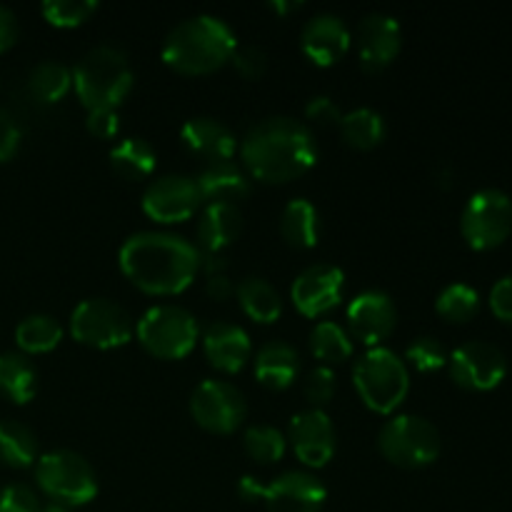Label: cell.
<instances>
[{
	"label": "cell",
	"mask_w": 512,
	"mask_h": 512,
	"mask_svg": "<svg viewBox=\"0 0 512 512\" xmlns=\"http://www.w3.org/2000/svg\"><path fill=\"white\" fill-rule=\"evenodd\" d=\"M435 310L450 323H468L480 310V295L473 285L453 283L440 290L438 300H435Z\"/></svg>",
	"instance_id": "cell-34"
},
{
	"label": "cell",
	"mask_w": 512,
	"mask_h": 512,
	"mask_svg": "<svg viewBox=\"0 0 512 512\" xmlns=\"http://www.w3.org/2000/svg\"><path fill=\"white\" fill-rule=\"evenodd\" d=\"M380 453L400 468H425L440 455V433L420 415H398L378 435Z\"/></svg>",
	"instance_id": "cell-8"
},
{
	"label": "cell",
	"mask_w": 512,
	"mask_h": 512,
	"mask_svg": "<svg viewBox=\"0 0 512 512\" xmlns=\"http://www.w3.org/2000/svg\"><path fill=\"white\" fill-rule=\"evenodd\" d=\"M490 310L495 313V318L512 323V273L503 275L490 290Z\"/></svg>",
	"instance_id": "cell-41"
},
{
	"label": "cell",
	"mask_w": 512,
	"mask_h": 512,
	"mask_svg": "<svg viewBox=\"0 0 512 512\" xmlns=\"http://www.w3.org/2000/svg\"><path fill=\"white\" fill-rule=\"evenodd\" d=\"M403 43V30L398 18L388 13H368L358 25V53L360 65L368 73L388 68L400 53Z\"/></svg>",
	"instance_id": "cell-18"
},
{
	"label": "cell",
	"mask_w": 512,
	"mask_h": 512,
	"mask_svg": "<svg viewBox=\"0 0 512 512\" xmlns=\"http://www.w3.org/2000/svg\"><path fill=\"white\" fill-rule=\"evenodd\" d=\"M230 60L238 68V73L248 80L263 78L265 70H268V53L260 45H238Z\"/></svg>",
	"instance_id": "cell-39"
},
{
	"label": "cell",
	"mask_w": 512,
	"mask_h": 512,
	"mask_svg": "<svg viewBox=\"0 0 512 512\" xmlns=\"http://www.w3.org/2000/svg\"><path fill=\"white\" fill-rule=\"evenodd\" d=\"M18 143H20L18 125H15V120L0 108V163L8 160L10 155L18 150Z\"/></svg>",
	"instance_id": "cell-44"
},
{
	"label": "cell",
	"mask_w": 512,
	"mask_h": 512,
	"mask_svg": "<svg viewBox=\"0 0 512 512\" xmlns=\"http://www.w3.org/2000/svg\"><path fill=\"white\" fill-rule=\"evenodd\" d=\"M288 440L293 453L308 468H323L335 455V428L325 410L310 408L293 415L288 428Z\"/></svg>",
	"instance_id": "cell-14"
},
{
	"label": "cell",
	"mask_w": 512,
	"mask_h": 512,
	"mask_svg": "<svg viewBox=\"0 0 512 512\" xmlns=\"http://www.w3.org/2000/svg\"><path fill=\"white\" fill-rule=\"evenodd\" d=\"M353 385L360 398L375 413H393L410 390L408 365L390 348H370L355 363Z\"/></svg>",
	"instance_id": "cell-5"
},
{
	"label": "cell",
	"mask_w": 512,
	"mask_h": 512,
	"mask_svg": "<svg viewBox=\"0 0 512 512\" xmlns=\"http://www.w3.org/2000/svg\"><path fill=\"white\" fill-rule=\"evenodd\" d=\"M285 445H288V438L273 425H250L245 433V450L250 458L263 465L278 463L285 455Z\"/></svg>",
	"instance_id": "cell-35"
},
{
	"label": "cell",
	"mask_w": 512,
	"mask_h": 512,
	"mask_svg": "<svg viewBox=\"0 0 512 512\" xmlns=\"http://www.w3.org/2000/svg\"><path fill=\"white\" fill-rule=\"evenodd\" d=\"M38 498L28 485H8L0 490V512H40Z\"/></svg>",
	"instance_id": "cell-40"
},
{
	"label": "cell",
	"mask_w": 512,
	"mask_h": 512,
	"mask_svg": "<svg viewBox=\"0 0 512 512\" xmlns=\"http://www.w3.org/2000/svg\"><path fill=\"white\" fill-rule=\"evenodd\" d=\"M460 230L470 248L493 250L512 233V200L505 190L483 188L470 195L460 215Z\"/></svg>",
	"instance_id": "cell-9"
},
{
	"label": "cell",
	"mask_w": 512,
	"mask_h": 512,
	"mask_svg": "<svg viewBox=\"0 0 512 512\" xmlns=\"http://www.w3.org/2000/svg\"><path fill=\"white\" fill-rule=\"evenodd\" d=\"M0 393L18 405L28 403L38 393V370L25 355H0Z\"/></svg>",
	"instance_id": "cell-26"
},
{
	"label": "cell",
	"mask_w": 512,
	"mask_h": 512,
	"mask_svg": "<svg viewBox=\"0 0 512 512\" xmlns=\"http://www.w3.org/2000/svg\"><path fill=\"white\" fill-rule=\"evenodd\" d=\"M155 160V148L145 138H125L110 150V165L128 180H140L153 173Z\"/></svg>",
	"instance_id": "cell-28"
},
{
	"label": "cell",
	"mask_w": 512,
	"mask_h": 512,
	"mask_svg": "<svg viewBox=\"0 0 512 512\" xmlns=\"http://www.w3.org/2000/svg\"><path fill=\"white\" fill-rule=\"evenodd\" d=\"M300 373V355L283 340H270L255 355V378L270 390H285Z\"/></svg>",
	"instance_id": "cell-22"
},
{
	"label": "cell",
	"mask_w": 512,
	"mask_h": 512,
	"mask_svg": "<svg viewBox=\"0 0 512 512\" xmlns=\"http://www.w3.org/2000/svg\"><path fill=\"white\" fill-rule=\"evenodd\" d=\"M73 85V73L58 60H43L28 75V88L43 103H55L63 98Z\"/></svg>",
	"instance_id": "cell-32"
},
{
	"label": "cell",
	"mask_w": 512,
	"mask_h": 512,
	"mask_svg": "<svg viewBox=\"0 0 512 512\" xmlns=\"http://www.w3.org/2000/svg\"><path fill=\"white\" fill-rule=\"evenodd\" d=\"M203 348L210 365L223 373H238L250 360V335L235 323H213L205 328Z\"/></svg>",
	"instance_id": "cell-20"
},
{
	"label": "cell",
	"mask_w": 512,
	"mask_h": 512,
	"mask_svg": "<svg viewBox=\"0 0 512 512\" xmlns=\"http://www.w3.org/2000/svg\"><path fill=\"white\" fill-rule=\"evenodd\" d=\"M95 10H98L95 0H45L43 3L45 20L58 28H75L85 23Z\"/></svg>",
	"instance_id": "cell-36"
},
{
	"label": "cell",
	"mask_w": 512,
	"mask_h": 512,
	"mask_svg": "<svg viewBox=\"0 0 512 512\" xmlns=\"http://www.w3.org/2000/svg\"><path fill=\"white\" fill-rule=\"evenodd\" d=\"M335 388H338V383H335V373L330 368H325V365L310 370L308 378H305V398L313 403V408L328 405L330 400H333Z\"/></svg>",
	"instance_id": "cell-38"
},
{
	"label": "cell",
	"mask_w": 512,
	"mask_h": 512,
	"mask_svg": "<svg viewBox=\"0 0 512 512\" xmlns=\"http://www.w3.org/2000/svg\"><path fill=\"white\" fill-rule=\"evenodd\" d=\"M263 490H265V485H260L258 478H253V475H245V478L238 483L240 498L248 500V503H253V500L263 498Z\"/></svg>",
	"instance_id": "cell-47"
},
{
	"label": "cell",
	"mask_w": 512,
	"mask_h": 512,
	"mask_svg": "<svg viewBox=\"0 0 512 512\" xmlns=\"http://www.w3.org/2000/svg\"><path fill=\"white\" fill-rule=\"evenodd\" d=\"M238 48L235 30L215 15L185 18L165 35L163 60L185 75H205L228 63Z\"/></svg>",
	"instance_id": "cell-3"
},
{
	"label": "cell",
	"mask_w": 512,
	"mask_h": 512,
	"mask_svg": "<svg viewBox=\"0 0 512 512\" xmlns=\"http://www.w3.org/2000/svg\"><path fill=\"white\" fill-rule=\"evenodd\" d=\"M120 270L150 295L183 293L200 270V250L175 233L143 230L120 245Z\"/></svg>",
	"instance_id": "cell-1"
},
{
	"label": "cell",
	"mask_w": 512,
	"mask_h": 512,
	"mask_svg": "<svg viewBox=\"0 0 512 512\" xmlns=\"http://www.w3.org/2000/svg\"><path fill=\"white\" fill-rule=\"evenodd\" d=\"M190 413L200 428L228 435L248 415V403L235 385L225 380H203L190 398Z\"/></svg>",
	"instance_id": "cell-12"
},
{
	"label": "cell",
	"mask_w": 512,
	"mask_h": 512,
	"mask_svg": "<svg viewBox=\"0 0 512 512\" xmlns=\"http://www.w3.org/2000/svg\"><path fill=\"white\" fill-rule=\"evenodd\" d=\"M263 500L270 512H320L328 500V490L313 473L288 470L265 485Z\"/></svg>",
	"instance_id": "cell-16"
},
{
	"label": "cell",
	"mask_w": 512,
	"mask_h": 512,
	"mask_svg": "<svg viewBox=\"0 0 512 512\" xmlns=\"http://www.w3.org/2000/svg\"><path fill=\"white\" fill-rule=\"evenodd\" d=\"M203 203L198 183L190 175H163L143 193V210L158 223H183Z\"/></svg>",
	"instance_id": "cell-13"
},
{
	"label": "cell",
	"mask_w": 512,
	"mask_h": 512,
	"mask_svg": "<svg viewBox=\"0 0 512 512\" xmlns=\"http://www.w3.org/2000/svg\"><path fill=\"white\" fill-rule=\"evenodd\" d=\"M38 458V440L33 430L18 420H0V463L10 468H28Z\"/></svg>",
	"instance_id": "cell-29"
},
{
	"label": "cell",
	"mask_w": 512,
	"mask_h": 512,
	"mask_svg": "<svg viewBox=\"0 0 512 512\" xmlns=\"http://www.w3.org/2000/svg\"><path fill=\"white\" fill-rule=\"evenodd\" d=\"M300 48L315 65H333L348 53L350 28L335 13L313 15L300 33Z\"/></svg>",
	"instance_id": "cell-19"
},
{
	"label": "cell",
	"mask_w": 512,
	"mask_h": 512,
	"mask_svg": "<svg viewBox=\"0 0 512 512\" xmlns=\"http://www.w3.org/2000/svg\"><path fill=\"white\" fill-rule=\"evenodd\" d=\"M280 235L293 248H313L320 240V215L310 200L293 198L280 215Z\"/></svg>",
	"instance_id": "cell-25"
},
{
	"label": "cell",
	"mask_w": 512,
	"mask_h": 512,
	"mask_svg": "<svg viewBox=\"0 0 512 512\" xmlns=\"http://www.w3.org/2000/svg\"><path fill=\"white\" fill-rule=\"evenodd\" d=\"M70 333L90 348H120L133 338V318L108 298H88L70 315Z\"/></svg>",
	"instance_id": "cell-10"
},
{
	"label": "cell",
	"mask_w": 512,
	"mask_h": 512,
	"mask_svg": "<svg viewBox=\"0 0 512 512\" xmlns=\"http://www.w3.org/2000/svg\"><path fill=\"white\" fill-rule=\"evenodd\" d=\"M340 133L353 148H375L385 138V120L373 108H355L340 118Z\"/></svg>",
	"instance_id": "cell-30"
},
{
	"label": "cell",
	"mask_w": 512,
	"mask_h": 512,
	"mask_svg": "<svg viewBox=\"0 0 512 512\" xmlns=\"http://www.w3.org/2000/svg\"><path fill=\"white\" fill-rule=\"evenodd\" d=\"M180 140L190 153L200 155L210 163L213 160H230V155L235 153V145H238L233 130L220 120L210 118V115H195V118L185 120V125L180 128Z\"/></svg>",
	"instance_id": "cell-21"
},
{
	"label": "cell",
	"mask_w": 512,
	"mask_h": 512,
	"mask_svg": "<svg viewBox=\"0 0 512 512\" xmlns=\"http://www.w3.org/2000/svg\"><path fill=\"white\" fill-rule=\"evenodd\" d=\"M73 85L88 110L115 108L133 88L128 55L115 45H95L75 65Z\"/></svg>",
	"instance_id": "cell-4"
},
{
	"label": "cell",
	"mask_w": 512,
	"mask_h": 512,
	"mask_svg": "<svg viewBox=\"0 0 512 512\" xmlns=\"http://www.w3.org/2000/svg\"><path fill=\"white\" fill-rule=\"evenodd\" d=\"M40 512H68V505H63V503H50V505H45L43 510Z\"/></svg>",
	"instance_id": "cell-49"
},
{
	"label": "cell",
	"mask_w": 512,
	"mask_h": 512,
	"mask_svg": "<svg viewBox=\"0 0 512 512\" xmlns=\"http://www.w3.org/2000/svg\"><path fill=\"white\" fill-rule=\"evenodd\" d=\"M35 478H38L40 490L48 498H53V503H63L68 508L70 505L90 503L98 495L95 470L90 468L83 455L73 453V450L45 453L38 460Z\"/></svg>",
	"instance_id": "cell-6"
},
{
	"label": "cell",
	"mask_w": 512,
	"mask_h": 512,
	"mask_svg": "<svg viewBox=\"0 0 512 512\" xmlns=\"http://www.w3.org/2000/svg\"><path fill=\"white\" fill-rule=\"evenodd\" d=\"M233 283L225 278L223 273L220 275H208V295L213 300H228L230 293H233Z\"/></svg>",
	"instance_id": "cell-46"
},
{
	"label": "cell",
	"mask_w": 512,
	"mask_h": 512,
	"mask_svg": "<svg viewBox=\"0 0 512 512\" xmlns=\"http://www.w3.org/2000/svg\"><path fill=\"white\" fill-rule=\"evenodd\" d=\"M195 183H198L203 200H210V203H233V200L248 195L250 190L248 175L233 160H213V163H208L198 173Z\"/></svg>",
	"instance_id": "cell-23"
},
{
	"label": "cell",
	"mask_w": 512,
	"mask_h": 512,
	"mask_svg": "<svg viewBox=\"0 0 512 512\" xmlns=\"http://www.w3.org/2000/svg\"><path fill=\"white\" fill-rule=\"evenodd\" d=\"M270 8L278 10V13H290V10H298L300 3H280V0H275V3H270Z\"/></svg>",
	"instance_id": "cell-48"
},
{
	"label": "cell",
	"mask_w": 512,
	"mask_h": 512,
	"mask_svg": "<svg viewBox=\"0 0 512 512\" xmlns=\"http://www.w3.org/2000/svg\"><path fill=\"white\" fill-rule=\"evenodd\" d=\"M310 353L323 363H343L353 355V340L333 320H323L310 333Z\"/></svg>",
	"instance_id": "cell-33"
},
{
	"label": "cell",
	"mask_w": 512,
	"mask_h": 512,
	"mask_svg": "<svg viewBox=\"0 0 512 512\" xmlns=\"http://www.w3.org/2000/svg\"><path fill=\"white\" fill-rule=\"evenodd\" d=\"M243 230V215L235 203H210L198 223V240L205 253H220Z\"/></svg>",
	"instance_id": "cell-24"
},
{
	"label": "cell",
	"mask_w": 512,
	"mask_h": 512,
	"mask_svg": "<svg viewBox=\"0 0 512 512\" xmlns=\"http://www.w3.org/2000/svg\"><path fill=\"white\" fill-rule=\"evenodd\" d=\"M18 40V18L8 5H0V53L13 48Z\"/></svg>",
	"instance_id": "cell-45"
},
{
	"label": "cell",
	"mask_w": 512,
	"mask_h": 512,
	"mask_svg": "<svg viewBox=\"0 0 512 512\" xmlns=\"http://www.w3.org/2000/svg\"><path fill=\"white\" fill-rule=\"evenodd\" d=\"M240 153L253 178L263 183H288L313 168L318 160V143L308 125L275 115L248 130Z\"/></svg>",
	"instance_id": "cell-2"
},
{
	"label": "cell",
	"mask_w": 512,
	"mask_h": 512,
	"mask_svg": "<svg viewBox=\"0 0 512 512\" xmlns=\"http://www.w3.org/2000/svg\"><path fill=\"white\" fill-rule=\"evenodd\" d=\"M305 115L315 125H340V118H343L340 108L328 95H315V98H310V103L305 105Z\"/></svg>",
	"instance_id": "cell-42"
},
{
	"label": "cell",
	"mask_w": 512,
	"mask_h": 512,
	"mask_svg": "<svg viewBox=\"0 0 512 512\" xmlns=\"http://www.w3.org/2000/svg\"><path fill=\"white\" fill-rule=\"evenodd\" d=\"M238 300L245 315L255 323H275L283 313V300H280L278 290L268 280L255 278V275H250L238 285Z\"/></svg>",
	"instance_id": "cell-27"
},
{
	"label": "cell",
	"mask_w": 512,
	"mask_h": 512,
	"mask_svg": "<svg viewBox=\"0 0 512 512\" xmlns=\"http://www.w3.org/2000/svg\"><path fill=\"white\" fill-rule=\"evenodd\" d=\"M18 348L25 353H48L63 340V328L53 315H28L23 323L15 328Z\"/></svg>",
	"instance_id": "cell-31"
},
{
	"label": "cell",
	"mask_w": 512,
	"mask_h": 512,
	"mask_svg": "<svg viewBox=\"0 0 512 512\" xmlns=\"http://www.w3.org/2000/svg\"><path fill=\"white\" fill-rule=\"evenodd\" d=\"M450 378L465 390L485 393L498 388L508 375V358L503 350L485 340H470L455 348L448 358Z\"/></svg>",
	"instance_id": "cell-11"
},
{
	"label": "cell",
	"mask_w": 512,
	"mask_h": 512,
	"mask_svg": "<svg viewBox=\"0 0 512 512\" xmlns=\"http://www.w3.org/2000/svg\"><path fill=\"white\" fill-rule=\"evenodd\" d=\"M398 323V310L383 290H363L350 300L348 328L353 338L365 345H378L388 338Z\"/></svg>",
	"instance_id": "cell-17"
},
{
	"label": "cell",
	"mask_w": 512,
	"mask_h": 512,
	"mask_svg": "<svg viewBox=\"0 0 512 512\" xmlns=\"http://www.w3.org/2000/svg\"><path fill=\"white\" fill-rule=\"evenodd\" d=\"M198 320L180 305H155L138 320V340L150 355L163 360L185 358L198 340Z\"/></svg>",
	"instance_id": "cell-7"
},
{
	"label": "cell",
	"mask_w": 512,
	"mask_h": 512,
	"mask_svg": "<svg viewBox=\"0 0 512 512\" xmlns=\"http://www.w3.org/2000/svg\"><path fill=\"white\" fill-rule=\"evenodd\" d=\"M405 358L420 373H435V370L445 368L448 365L450 353L445 350V345L440 343L438 338H430V335H423V338H415L413 343L405 350Z\"/></svg>",
	"instance_id": "cell-37"
},
{
	"label": "cell",
	"mask_w": 512,
	"mask_h": 512,
	"mask_svg": "<svg viewBox=\"0 0 512 512\" xmlns=\"http://www.w3.org/2000/svg\"><path fill=\"white\" fill-rule=\"evenodd\" d=\"M345 290V275L343 270L335 265H310L303 273L295 278L293 288H290V298H293L295 308L308 318H318V315L330 313L335 305L343 300Z\"/></svg>",
	"instance_id": "cell-15"
},
{
	"label": "cell",
	"mask_w": 512,
	"mask_h": 512,
	"mask_svg": "<svg viewBox=\"0 0 512 512\" xmlns=\"http://www.w3.org/2000/svg\"><path fill=\"white\" fill-rule=\"evenodd\" d=\"M88 130L98 138H113L120 128V118L115 113V108H98L88 110V120H85Z\"/></svg>",
	"instance_id": "cell-43"
}]
</instances>
